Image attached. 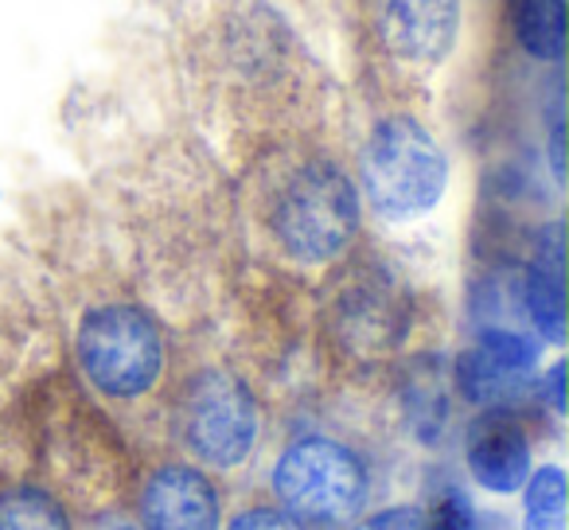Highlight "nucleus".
<instances>
[{"label": "nucleus", "mask_w": 569, "mask_h": 530, "mask_svg": "<svg viewBox=\"0 0 569 530\" xmlns=\"http://www.w3.org/2000/svg\"><path fill=\"white\" fill-rule=\"evenodd\" d=\"M449 183L445 149L413 118H387L363 149V191L382 219H418Z\"/></svg>", "instance_id": "nucleus-4"}, {"label": "nucleus", "mask_w": 569, "mask_h": 530, "mask_svg": "<svg viewBox=\"0 0 569 530\" xmlns=\"http://www.w3.org/2000/svg\"><path fill=\"white\" fill-rule=\"evenodd\" d=\"M269 230L289 258L317 266L348 250L359 227V196L340 164L301 160L277 180L269 196Z\"/></svg>", "instance_id": "nucleus-1"}, {"label": "nucleus", "mask_w": 569, "mask_h": 530, "mask_svg": "<svg viewBox=\"0 0 569 530\" xmlns=\"http://www.w3.org/2000/svg\"><path fill=\"white\" fill-rule=\"evenodd\" d=\"M538 367V343L515 328H483L476 348L457 359V387L468 402L499 406Z\"/></svg>", "instance_id": "nucleus-8"}, {"label": "nucleus", "mask_w": 569, "mask_h": 530, "mask_svg": "<svg viewBox=\"0 0 569 530\" xmlns=\"http://www.w3.org/2000/svg\"><path fill=\"white\" fill-rule=\"evenodd\" d=\"M79 367L98 394L133 402L164 374V336L137 304H98L79 324Z\"/></svg>", "instance_id": "nucleus-3"}, {"label": "nucleus", "mask_w": 569, "mask_h": 530, "mask_svg": "<svg viewBox=\"0 0 569 530\" xmlns=\"http://www.w3.org/2000/svg\"><path fill=\"white\" fill-rule=\"evenodd\" d=\"M0 530H74L71 511L51 488L4 483L0 488Z\"/></svg>", "instance_id": "nucleus-11"}, {"label": "nucleus", "mask_w": 569, "mask_h": 530, "mask_svg": "<svg viewBox=\"0 0 569 530\" xmlns=\"http://www.w3.org/2000/svg\"><path fill=\"white\" fill-rule=\"evenodd\" d=\"M141 530H219L222 503L211 476L183 460H164L137 491Z\"/></svg>", "instance_id": "nucleus-6"}, {"label": "nucleus", "mask_w": 569, "mask_h": 530, "mask_svg": "<svg viewBox=\"0 0 569 530\" xmlns=\"http://www.w3.org/2000/svg\"><path fill=\"white\" fill-rule=\"evenodd\" d=\"M426 530H476V511L457 488H449L433 503V511H426Z\"/></svg>", "instance_id": "nucleus-14"}, {"label": "nucleus", "mask_w": 569, "mask_h": 530, "mask_svg": "<svg viewBox=\"0 0 569 530\" xmlns=\"http://www.w3.org/2000/svg\"><path fill=\"white\" fill-rule=\"evenodd\" d=\"M515 40L535 59H561L566 24H561V0H515L511 4Z\"/></svg>", "instance_id": "nucleus-12"}, {"label": "nucleus", "mask_w": 569, "mask_h": 530, "mask_svg": "<svg viewBox=\"0 0 569 530\" xmlns=\"http://www.w3.org/2000/svg\"><path fill=\"white\" fill-rule=\"evenodd\" d=\"M180 441L199 464L230 472L258 444V402L238 374L222 367L191 374L176 402Z\"/></svg>", "instance_id": "nucleus-5"}, {"label": "nucleus", "mask_w": 569, "mask_h": 530, "mask_svg": "<svg viewBox=\"0 0 569 530\" xmlns=\"http://www.w3.org/2000/svg\"><path fill=\"white\" fill-rule=\"evenodd\" d=\"M550 406L553 410H566V398H561V363H553V371H550Z\"/></svg>", "instance_id": "nucleus-17"}, {"label": "nucleus", "mask_w": 569, "mask_h": 530, "mask_svg": "<svg viewBox=\"0 0 569 530\" xmlns=\"http://www.w3.org/2000/svg\"><path fill=\"white\" fill-rule=\"evenodd\" d=\"M273 499L301 527L336 530L363 514L371 496V476L359 452L336 437H297L273 464Z\"/></svg>", "instance_id": "nucleus-2"}, {"label": "nucleus", "mask_w": 569, "mask_h": 530, "mask_svg": "<svg viewBox=\"0 0 569 530\" xmlns=\"http://www.w3.org/2000/svg\"><path fill=\"white\" fill-rule=\"evenodd\" d=\"M94 530H141V527H133V522H126V519H110V522H98Z\"/></svg>", "instance_id": "nucleus-18"}, {"label": "nucleus", "mask_w": 569, "mask_h": 530, "mask_svg": "<svg viewBox=\"0 0 569 530\" xmlns=\"http://www.w3.org/2000/svg\"><path fill=\"white\" fill-rule=\"evenodd\" d=\"M227 530H305L293 514H284L281 507L273 503H258V507H246L238 511L234 519L227 522Z\"/></svg>", "instance_id": "nucleus-15"}, {"label": "nucleus", "mask_w": 569, "mask_h": 530, "mask_svg": "<svg viewBox=\"0 0 569 530\" xmlns=\"http://www.w3.org/2000/svg\"><path fill=\"white\" fill-rule=\"evenodd\" d=\"M465 460L483 491L491 496L519 491L530 476V437L519 413H511L507 406H488L468 429Z\"/></svg>", "instance_id": "nucleus-9"}, {"label": "nucleus", "mask_w": 569, "mask_h": 530, "mask_svg": "<svg viewBox=\"0 0 569 530\" xmlns=\"http://www.w3.org/2000/svg\"><path fill=\"white\" fill-rule=\"evenodd\" d=\"M522 488V530H566V472L558 464L530 472Z\"/></svg>", "instance_id": "nucleus-13"}, {"label": "nucleus", "mask_w": 569, "mask_h": 530, "mask_svg": "<svg viewBox=\"0 0 569 530\" xmlns=\"http://www.w3.org/2000/svg\"><path fill=\"white\" fill-rule=\"evenodd\" d=\"M522 304L530 324L550 343L566 340V289H561V222H550L538 238V258L522 278Z\"/></svg>", "instance_id": "nucleus-10"}, {"label": "nucleus", "mask_w": 569, "mask_h": 530, "mask_svg": "<svg viewBox=\"0 0 569 530\" xmlns=\"http://www.w3.org/2000/svg\"><path fill=\"white\" fill-rule=\"evenodd\" d=\"M356 530H426V511L413 503H395L375 511L371 519H363Z\"/></svg>", "instance_id": "nucleus-16"}, {"label": "nucleus", "mask_w": 569, "mask_h": 530, "mask_svg": "<svg viewBox=\"0 0 569 530\" xmlns=\"http://www.w3.org/2000/svg\"><path fill=\"white\" fill-rule=\"evenodd\" d=\"M460 28V0H375V32L395 59L433 67L449 56Z\"/></svg>", "instance_id": "nucleus-7"}]
</instances>
